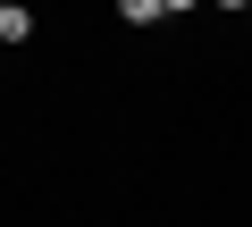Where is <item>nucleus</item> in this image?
Returning a JSON list of instances; mask_svg holds the SVG:
<instances>
[{
	"instance_id": "f03ea898",
	"label": "nucleus",
	"mask_w": 252,
	"mask_h": 227,
	"mask_svg": "<svg viewBox=\"0 0 252 227\" xmlns=\"http://www.w3.org/2000/svg\"><path fill=\"white\" fill-rule=\"evenodd\" d=\"M118 17H126V26H160L168 9H160V0H118Z\"/></svg>"
},
{
	"instance_id": "f257e3e1",
	"label": "nucleus",
	"mask_w": 252,
	"mask_h": 227,
	"mask_svg": "<svg viewBox=\"0 0 252 227\" xmlns=\"http://www.w3.org/2000/svg\"><path fill=\"white\" fill-rule=\"evenodd\" d=\"M0 42H34V9H17V0H0Z\"/></svg>"
}]
</instances>
